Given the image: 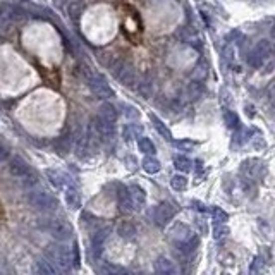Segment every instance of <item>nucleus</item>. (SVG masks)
<instances>
[{"label":"nucleus","mask_w":275,"mask_h":275,"mask_svg":"<svg viewBox=\"0 0 275 275\" xmlns=\"http://www.w3.org/2000/svg\"><path fill=\"white\" fill-rule=\"evenodd\" d=\"M100 117L109 122H116L117 117H119V112H117V109L112 103H103L100 107Z\"/></svg>","instance_id":"18"},{"label":"nucleus","mask_w":275,"mask_h":275,"mask_svg":"<svg viewBox=\"0 0 275 275\" xmlns=\"http://www.w3.org/2000/svg\"><path fill=\"white\" fill-rule=\"evenodd\" d=\"M138 148H139L144 155H155V151H156L153 141H151L150 138H144V136H141L139 139H138Z\"/></svg>","instance_id":"20"},{"label":"nucleus","mask_w":275,"mask_h":275,"mask_svg":"<svg viewBox=\"0 0 275 275\" xmlns=\"http://www.w3.org/2000/svg\"><path fill=\"white\" fill-rule=\"evenodd\" d=\"M150 121L153 122L155 129H156V131H158L163 138H165V139H172V133L169 131V128H167V126L163 124V122L160 121L158 117L155 116V114H150Z\"/></svg>","instance_id":"21"},{"label":"nucleus","mask_w":275,"mask_h":275,"mask_svg":"<svg viewBox=\"0 0 275 275\" xmlns=\"http://www.w3.org/2000/svg\"><path fill=\"white\" fill-rule=\"evenodd\" d=\"M128 194H129V200H131V205L135 210H141L146 201V193L141 186H129L128 188Z\"/></svg>","instance_id":"11"},{"label":"nucleus","mask_w":275,"mask_h":275,"mask_svg":"<svg viewBox=\"0 0 275 275\" xmlns=\"http://www.w3.org/2000/svg\"><path fill=\"white\" fill-rule=\"evenodd\" d=\"M139 93L143 95L144 98H150L151 93H153V81L150 78H144L143 81L139 83Z\"/></svg>","instance_id":"27"},{"label":"nucleus","mask_w":275,"mask_h":275,"mask_svg":"<svg viewBox=\"0 0 275 275\" xmlns=\"http://www.w3.org/2000/svg\"><path fill=\"white\" fill-rule=\"evenodd\" d=\"M9 158V150H7L5 144L0 143V162H3V160Z\"/></svg>","instance_id":"35"},{"label":"nucleus","mask_w":275,"mask_h":275,"mask_svg":"<svg viewBox=\"0 0 275 275\" xmlns=\"http://www.w3.org/2000/svg\"><path fill=\"white\" fill-rule=\"evenodd\" d=\"M227 234H229V229L227 227H219V225H217V229H215V238L217 239L224 238V236H227Z\"/></svg>","instance_id":"34"},{"label":"nucleus","mask_w":275,"mask_h":275,"mask_svg":"<svg viewBox=\"0 0 275 275\" xmlns=\"http://www.w3.org/2000/svg\"><path fill=\"white\" fill-rule=\"evenodd\" d=\"M45 257L57 269V272H69L74 263H78V251L62 244H50L45 250Z\"/></svg>","instance_id":"1"},{"label":"nucleus","mask_w":275,"mask_h":275,"mask_svg":"<svg viewBox=\"0 0 275 275\" xmlns=\"http://www.w3.org/2000/svg\"><path fill=\"white\" fill-rule=\"evenodd\" d=\"M174 165L179 172H189L193 169V162H191L189 158H186V156H177V158L174 160Z\"/></svg>","instance_id":"26"},{"label":"nucleus","mask_w":275,"mask_h":275,"mask_svg":"<svg viewBox=\"0 0 275 275\" xmlns=\"http://www.w3.org/2000/svg\"><path fill=\"white\" fill-rule=\"evenodd\" d=\"M270 52H272V45L269 40H262L255 45V48L248 53V64L253 67H262V64L269 59Z\"/></svg>","instance_id":"6"},{"label":"nucleus","mask_w":275,"mask_h":275,"mask_svg":"<svg viewBox=\"0 0 275 275\" xmlns=\"http://www.w3.org/2000/svg\"><path fill=\"white\" fill-rule=\"evenodd\" d=\"M124 116L129 119H136V117H139V112L133 105H124Z\"/></svg>","instance_id":"30"},{"label":"nucleus","mask_w":275,"mask_h":275,"mask_svg":"<svg viewBox=\"0 0 275 275\" xmlns=\"http://www.w3.org/2000/svg\"><path fill=\"white\" fill-rule=\"evenodd\" d=\"M262 267H263V258L257 257V258L253 260V265H251V274L262 272Z\"/></svg>","instance_id":"31"},{"label":"nucleus","mask_w":275,"mask_h":275,"mask_svg":"<svg viewBox=\"0 0 275 275\" xmlns=\"http://www.w3.org/2000/svg\"><path fill=\"white\" fill-rule=\"evenodd\" d=\"M213 220H215L217 224H225L229 220V215L222 208H213Z\"/></svg>","instance_id":"29"},{"label":"nucleus","mask_w":275,"mask_h":275,"mask_svg":"<svg viewBox=\"0 0 275 275\" xmlns=\"http://www.w3.org/2000/svg\"><path fill=\"white\" fill-rule=\"evenodd\" d=\"M28 201L36 210H43V212H53V210H57V206H59V200L43 188H34L29 191Z\"/></svg>","instance_id":"3"},{"label":"nucleus","mask_w":275,"mask_h":275,"mask_svg":"<svg viewBox=\"0 0 275 275\" xmlns=\"http://www.w3.org/2000/svg\"><path fill=\"white\" fill-rule=\"evenodd\" d=\"M45 175H47L50 184L57 191L66 189V186H67V175L66 174H62L60 170H55V169H47L45 170Z\"/></svg>","instance_id":"13"},{"label":"nucleus","mask_w":275,"mask_h":275,"mask_svg":"<svg viewBox=\"0 0 275 275\" xmlns=\"http://www.w3.org/2000/svg\"><path fill=\"white\" fill-rule=\"evenodd\" d=\"M170 239H174L175 243H184V241H188L193 238V231L188 227L186 224H175L174 227L170 229Z\"/></svg>","instance_id":"12"},{"label":"nucleus","mask_w":275,"mask_h":275,"mask_svg":"<svg viewBox=\"0 0 275 275\" xmlns=\"http://www.w3.org/2000/svg\"><path fill=\"white\" fill-rule=\"evenodd\" d=\"M116 122H109L105 119H102L100 116L95 117L93 121H91V126H93L95 133L100 138V141H110L116 138Z\"/></svg>","instance_id":"7"},{"label":"nucleus","mask_w":275,"mask_h":275,"mask_svg":"<svg viewBox=\"0 0 275 275\" xmlns=\"http://www.w3.org/2000/svg\"><path fill=\"white\" fill-rule=\"evenodd\" d=\"M117 234H119L124 241H133L136 238L138 231H136L135 224H131L129 220H122V222L117 225Z\"/></svg>","instance_id":"15"},{"label":"nucleus","mask_w":275,"mask_h":275,"mask_svg":"<svg viewBox=\"0 0 275 275\" xmlns=\"http://www.w3.org/2000/svg\"><path fill=\"white\" fill-rule=\"evenodd\" d=\"M109 232H110L109 227L98 229V231L93 234V238H91V251H93L95 258H100L103 246H105V241H107V238H109Z\"/></svg>","instance_id":"9"},{"label":"nucleus","mask_w":275,"mask_h":275,"mask_svg":"<svg viewBox=\"0 0 275 275\" xmlns=\"http://www.w3.org/2000/svg\"><path fill=\"white\" fill-rule=\"evenodd\" d=\"M9 172L17 179H26L31 174V169H29V165L21 158V156H14V158H10Z\"/></svg>","instance_id":"10"},{"label":"nucleus","mask_w":275,"mask_h":275,"mask_svg":"<svg viewBox=\"0 0 275 275\" xmlns=\"http://www.w3.org/2000/svg\"><path fill=\"white\" fill-rule=\"evenodd\" d=\"M170 184L175 191H184L188 188V177L182 174H175L174 177L170 179Z\"/></svg>","instance_id":"24"},{"label":"nucleus","mask_w":275,"mask_h":275,"mask_svg":"<svg viewBox=\"0 0 275 275\" xmlns=\"http://www.w3.org/2000/svg\"><path fill=\"white\" fill-rule=\"evenodd\" d=\"M36 270L40 274H45V275H53L57 274V269L52 265L48 260H38L36 262Z\"/></svg>","instance_id":"23"},{"label":"nucleus","mask_w":275,"mask_h":275,"mask_svg":"<svg viewBox=\"0 0 275 275\" xmlns=\"http://www.w3.org/2000/svg\"><path fill=\"white\" fill-rule=\"evenodd\" d=\"M196 69H198V71H196V76H200V74H201V76H206V72H208V71H205L203 66H198Z\"/></svg>","instance_id":"36"},{"label":"nucleus","mask_w":275,"mask_h":275,"mask_svg":"<svg viewBox=\"0 0 275 275\" xmlns=\"http://www.w3.org/2000/svg\"><path fill=\"white\" fill-rule=\"evenodd\" d=\"M117 200H119V208L122 212L129 213V212H135L131 205V200H129V194H128V188H121L119 193H117Z\"/></svg>","instance_id":"19"},{"label":"nucleus","mask_w":275,"mask_h":275,"mask_svg":"<svg viewBox=\"0 0 275 275\" xmlns=\"http://www.w3.org/2000/svg\"><path fill=\"white\" fill-rule=\"evenodd\" d=\"M155 272L160 275H174L177 274V267H175V263L170 258L158 257L155 262Z\"/></svg>","instance_id":"14"},{"label":"nucleus","mask_w":275,"mask_h":275,"mask_svg":"<svg viewBox=\"0 0 275 275\" xmlns=\"http://www.w3.org/2000/svg\"><path fill=\"white\" fill-rule=\"evenodd\" d=\"M174 146L181 148V150H191L194 143H191V141H174Z\"/></svg>","instance_id":"32"},{"label":"nucleus","mask_w":275,"mask_h":275,"mask_svg":"<svg viewBox=\"0 0 275 275\" xmlns=\"http://www.w3.org/2000/svg\"><path fill=\"white\" fill-rule=\"evenodd\" d=\"M151 215H153V222L158 225V227H165V225L174 219L175 210H174V206H170L169 203H160L153 208V213H151Z\"/></svg>","instance_id":"8"},{"label":"nucleus","mask_w":275,"mask_h":275,"mask_svg":"<svg viewBox=\"0 0 275 275\" xmlns=\"http://www.w3.org/2000/svg\"><path fill=\"white\" fill-rule=\"evenodd\" d=\"M224 121H225V124H227L229 128H236V126L239 124L238 116H236L232 110H224Z\"/></svg>","instance_id":"28"},{"label":"nucleus","mask_w":275,"mask_h":275,"mask_svg":"<svg viewBox=\"0 0 275 275\" xmlns=\"http://www.w3.org/2000/svg\"><path fill=\"white\" fill-rule=\"evenodd\" d=\"M45 229L59 241H69L74 234L72 231V225L66 222L64 219H48L47 224H45Z\"/></svg>","instance_id":"5"},{"label":"nucleus","mask_w":275,"mask_h":275,"mask_svg":"<svg viewBox=\"0 0 275 275\" xmlns=\"http://www.w3.org/2000/svg\"><path fill=\"white\" fill-rule=\"evenodd\" d=\"M85 76H86V81H88V86H90L91 93H93L97 98L110 100L112 97H116V91L110 88V85L107 83V79L103 78V76L97 74V72H93L88 66H85Z\"/></svg>","instance_id":"2"},{"label":"nucleus","mask_w":275,"mask_h":275,"mask_svg":"<svg viewBox=\"0 0 275 275\" xmlns=\"http://www.w3.org/2000/svg\"><path fill=\"white\" fill-rule=\"evenodd\" d=\"M100 272L102 274H114V272H122V269H119V267H114V265H105V267H102L100 269Z\"/></svg>","instance_id":"33"},{"label":"nucleus","mask_w":275,"mask_h":275,"mask_svg":"<svg viewBox=\"0 0 275 275\" xmlns=\"http://www.w3.org/2000/svg\"><path fill=\"white\" fill-rule=\"evenodd\" d=\"M160 162L158 160L155 158L153 155L151 156H146V158L143 160V169H144V172H148V174H156V172L160 170Z\"/></svg>","instance_id":"22"},{"label":"nucleus","mask_w":275,"mask_h":275,"mask_svg":"<svg viewBox=\"0 0 275 275\" xmlns=\"http://www.w3.org/2000/svg\"><path fill=\"white\" fill-rule=\"evenodd\" d=\"M112 72L121 85L124 86H133L136 83V69L131 62L128 60H117L112 66Z\"/></svg>","instance_id":"4"},{"label":"nucleus","mask_w":275,"mask_h":275,"mask_svg":"<svg viewBox=\"0 0 275 275\" xmlns=\"http://www.w3.org/2000/svg\"><path fill=\"white\" fill-rule=\"evenodd\" d=\"M66 203L71 210H79L81 206V194L76 188H66Z\"/></svg>","instance_id":"16"},{"label":"nucleus","mask_w":275,"mask_h":275,"mask_svg":"<svg viewBox=\"0 0 275 275\" xmlns=\"http://www.w3.org/2000/svg\"><path fill=\"white\" fill-rule=\"evenodd\" d=\"M201 95H203V86H201V83H191L189 88H188L189 100H193V102L200 100Z\"/></svg>","instance_id":"25"},{"label":"nucleus","mask_w":275,"mask_h":275,"mask_svg":"<svg viewBox=\"0 0 275 275\" xmlns=\"http://www.w3.org/2000/svg\"><path fill=\"white\" fill-rule=\"evenodd\" d=\"M85 7H86L85 0H71V2L67 3V14L74 19V21H78L79 16L83 14V10H85Z\"/></svg>","instance_id":"17"}]
</instances>
